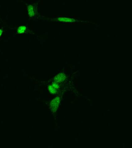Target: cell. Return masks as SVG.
Here are the masks:
<instances>
[{
  "label": "cell",
  "mask_w": 132,
  "mask_h": 148,
  "mask_svg": "<svg viewBox=\"0 0 132 148\" xmlns=\"http://www.w3.org/2000/svg\"><path fill=\"white\" fill-rule=\"evenodd\" d=\"M57 21L62 22H74L76 21V20L73 18H67L65 17H60L57 18Z\"/></svg>",
  "instance_id": "5b68a950"
},
{
  "label": "cell",
  "mask_w": 132,
  "mask_h": 148,
  "mask_svg": "<svg viewBox=\"0 0 132 148\" xmlns=\"http://www.w3.org/2000/svg\"><path fill=\"white\" fill-rule=\"evenodd\" d=\"M59 84L57 83L54 82L52 85L49 87V90L52 93L54 94L57 92V90L59 88Z\"/></svg>",
  "instance_id": "3957f363"
},
{
  "label": "cell",
  "mask_w": 132,
  "mask_h": 148,
  "mask_svg": "<svg viewBox=\"0 0 132 148\" xmlns=\"http://www.w3.org/2000/svg\"><path fill=\"white\" fill-rule=\"evenodd\" d=\"M26 27L25 26H20L18 29L17 32L19 34H22L26 30Z\"/></svg>",
  "instance_id": "8992f818"
},
{
  "label": "cell",
  "mask_w": 132,
  "mask_h": 148,
  "mask_svg": "<svg viewBox=\"0 0 132 148\" xmlns=\"http://www.w3.org/2000/svg\"><path fill=\"white\" fill-rule=\"evenodd\" d=\"M28 14L30 16L33 17L35 16L36 12L35 8L33 5H30L28 6Z\"/></svg>",
  "instance_id": "277c9868"
},
{
  "label": "cell",
  "mask_w": 132,
  "mask_h": 148,
  "mask_svg": "<svg viewBox=\"0 0 132 148\" xmlns=\"http://www.w3.org/2000/svg\"><path fill=\"white\" fill-rule=\"evenodd\" d=\"M66 76L64 73H60L58 74L54 78V82L59 83L60 82H62L65 79Z\"/></svg>",
  "instance_id": "7a4b0ae2"
},
{
  "label": "cell",
  "mask_w": 132,
  "mask_h": 148,
  "mask_svg": "<svg viewBox=\"0 0 132 148\" xmlns=\"http://www.w3.org/2000/svg\"><path fill=\"white\" fill-rule=\"evenodd\" d=\"M60 98L59 97H57L54 98L51 102V108L53 112H56L57 110L59 104Z\"/></svg>",
  "instance_id": "6da1fadb"
},
{
  "label": "cell",
  "mask_w": 132,
  "mask_h": 148,
  "mask_svg": "<svg viewBox=\"0 0 132 148\" xmlns=\"http://www.w3.org/2000/svg\"><path fill=\"white\" fill-rule=\"evenodd\" d=\"M2 32H3V31H2V30L1 29H0V37L1 36L2 34Z\"/></svg>",
  "instance_id": "52a82bcc"
}]
</instances>
